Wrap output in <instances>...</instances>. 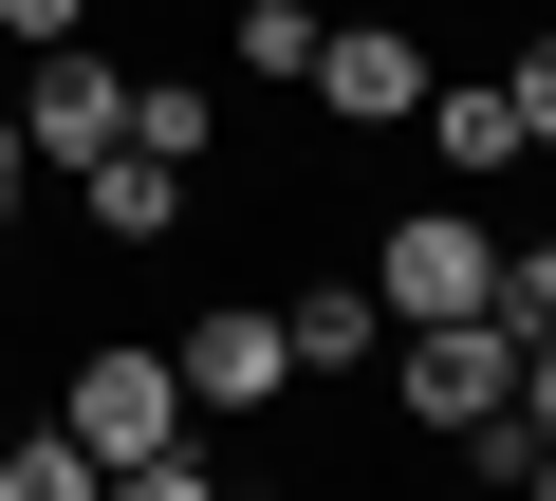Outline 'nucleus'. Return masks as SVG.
Instances as JSON below:
<instances>
[{
    "mask_svg": "<svg viewBox=\"0 0 556 501\" xmlns=\"http://www.w3.org/2000/svg\"><path fill=\"white\" fill-rule=\"evenodd\" d=\"M353 279L390 298V335H427V316H501V223H482V204H390V241H371Z\"/></svg>",
    "mask_w": 556,
    "mask_h": 501,
    "instance_id": "1",
    "label": "nucleus"
},
{
    "mask_svg": "<svg viewBox=\"0 0 556 501\" xmlns=\"http://www.w3.org/2000/svg\"><path fill=\"white\" fill-rule=\"evenodd\" d=\"M56 427H75L93 464H149V446H186L204 409H186V372H167V335H93V353L56 372Z\"/></svg>",
    "mask_w": 556,
    "mask_h": 501,
    "instance_id": "2",
    "label": "nucleus"
},
{
    "mask_svg": "<svg viewBox=\"0 0 556 501\" xmlns=\"http://www.w3.org/2000/svg\"><path fill=\"white\" fill-rule=\"evenodd\" d=\"M501 390H519V316H427V335H390V409H408L427 446H464Z\"/></svg>",
    "mask_w": 556,
    "mask_h": 501,
    "instance_id": "3",
    "label": "nucleus"
},
{
    "mask_svg": "<svg viewBox=\"0 0 556 501\" xmlns=\"http://www.w3.org/2000/svg\"><path fill=\"white\" fill-rule=\"evenodd\" d=\"M0 112H20V149H38L56 186H75L93 149H130V75H112V57H75V38H38L20 75H0Z\"/></svg>",
    "mask_w": 556,
    "mask_h": 501,
    "instance_id": "4",
    "label": "nucleus"
},
{
    "mask_svg": "<svg viewBox=\"0 0 556 501\" xmlns=\"http://www.w3.org/2000/svg\"><path fill=\"white\" fill-rule=\"evenodd\" d=\"M167 372H186V409H298V353H278V298H186Z\"/></svg>",
    "mask_w": 556,
    "mask_h": 501,
    "instance_id": "5",
    "label": "nucleus"
},
{
    "mask_svg": "<svg viewBox=\"0 0 556 501\" xmlns=\"http://www.w3.org/2000/svg\"><path fill=\"white\" fill-rule=\"evenodd\" d=\"M427 75H445V57H427L408 20H316V75H298V93H316L334 130H408V112H427Z\"/></svg>",
    "mask_w": 556,
    "mask_h": 501,
    "instance_id": "6",
    "label": "nucleus"
},
{
    "mask_svg": "<svg viewBox=\"0 0 556 501\" xmlns=\"http://www.w3.org/2000/svg\"><path fill=\"white\" fill-rule=\"evenodd\" d=\"M278 353H298V390H334V372H371V353H390V298H371L353 261H316L298 298H278Z\"/></svg>",
    "mask_w": 556,
    "mask_h": 501,
    "instance_id": "7",
    "label": "nucleus"
},
{
    "mask_svg": "<svg viewBox=\"0 0 556 501\" xmlns=\"http://www.w3.org/2000/svg\"><path fill=\"white\" fill-rule=\"evenodd\" d=\"M75 223L112 241V261H149V241L186 223V167H149V149H93V167H75Z\"/></svg>",
    "mask_w": 556,
    "mask_h": 501,
    "instance_id": "8",
    "label": "nucleus"
},
{
    "mask_svg": "<svg viewBox=\"0 0 556 501\" xmlns=\"http://www.w3.org/2000/svg\"><path fill=\"white\" fill-rule=\"evenodd\" d=\"M408 130H427L464 186H501V167H519V112H501V75H427V112H408Z\"/></svg>",
    "mask_w": 556,
    "mask_h": 501,
    "instance_id": "9",
    "label": "nucleus"
},
{
    "mask_svg": "<svg viewBox=\"0 0 556 501\" xmlns=\"http://www.w3.org/2000/svg\"><path fill=\"white\" fill-rule=\"evenodd\" d=\"M130 149L204 186V167H223V93H204V75H130Z\"/></svg>",
    "mask_w": 556,
    "mask_h": 501,
    "instance_id": "10",
    "label": "nucleus"
},
{
    "mask_svg": "<svg viewBox=\"0 0 556 501\" xmlns=\"http://www.w3.org/2000/svg\"><path fill=\"white\" fill-rule=\"evenodd\" d=\"M0 501H112V464L75 427H0Z\"/></svg>",
    "mask_w": 556,
    "mask_h": 501,
    "instance_id": "11",
    "label": "nucleus"
},
{
    "mask_svg": "<svg viewBox=\"0 0 556 501\" xmlns=\"http://www.w3.org/2000/svg\"><path fill=\"white\" fill-rule=\"evenodd\" d=\"M241 75L298 93V75H316V0H241Z\"/></svg>",
    "mask_w": 556,
    "mask_h": 501,
    "instance_id": "12",
    "label": "nucleus"
},
{
    "mask_svg": "<svg viewBox=\"0 0 556 501\" xmlns=\"http://www.w3.org/2000/svg\"><path fill=\"white\" fill-rule=\"evenodd\" d=\"M501 316H519V335L556 353V223H538V241H501Z\"/></svg>",
    "mask_w": 556,
    "mask_h": 501,
    "instance_id": "13",
    "label": "nucleus"
},
{
    "mask_svg": "<svg viewBox=\"0 0 556 501\" xmlns=\"http://www.w3.org/2000/svg\"><path fill=\"white\" fill-rule=\"evenodd\" d=\"M501 112H519V149H556V38H519V57H501Z\"/></svg>",
    "mask_w": 556,
    "mask_h": 501,
    "instance_id": "14",
    "label": "nucleus"
},
{
    "mask_svg": "<svg viewBox=\"0 0 556 501\" xmlns=\"http://www.w3.org/2000/svg\"><path fill=\"white\" fill-rule=\"evenodd\" d=\"M112 501H223V464L204 446H149V464H112Z\"/></svg>",
    "mask_w": 556,
    "mask_h": 501,
    "instance_id": "15",
    "label": "nucleus"
},
{
    "mask_svg": "<svg viewBox=\"0 0 556 501\" xmlns=\"http://www.w3.org/2000/svg\"><path fill=\"white\" fill-rule=\"evenodd\" d=\"M38 38H93V0H0V57H38Z\"/></svg>",
    "mask_w": 556,
    "mask_h": 501,
    "instance_id": "16",
    "label": "nucleus"
},
{
    "mask_svg": "<svg viewBox=\"0 0 556 501\" xmlns=\"http://www.w3.org/2000/svg\"><path fill=\"white\" fill-rule=\"evenodd\" d=\"M501 409H519V427L556 446V353H538V335H519V390H501Z\"/></svg>",
    "mask_w": 556,
    "mask_h": 501,
    "instance_id": "17",
    "label": "nucleus"
},
{
    "mask_svg": "<svg viewBox=\"0 0 556 501\" xmlns=\"http://www.w3.org/2000/svg\"><path fill=\"white\" fill-rule=\"evenodd\" d=\"M20 204H38V149H20V112H0V241H20Z\"/></svg>",
    "mask_w": 556,
    "mask_h": 501,
    "instance_id": "18",
    "label": "nucleus"
},
{
    "mask_svg": "<svg viewBox=\"0 0 556 501\" xmlns=\"http://www.w3.org/2000/svg\"><path fill=\"white\" fill-rule=\"evenodd\" d=\"M223 501H334V483H223Z\"/></svg>",
    "mask_w": 556,
    "mask_h": 501,
    "instance_id": "19",
    "label": "nucleus"
},
{
    "mask_svg": "<svg viewBox=\"0 0 556 501\" xmlns=\"http://www.w3.org/2000/svg\"><path fill=\"white\" fill-rule=\"evenodd\" d=\"M519 501H556V446H538V464H519Z\"/></svg>",
    "mask_w": 556,
    "mask_h": 501,
    "instance_id": "20",
    "label": "nucleus"
},
{
    "mask_svg": "<svg viewBox=\"0 0 556 501\" xmlns=\"http://www.w3.org/2000/svg\"><path fill=\"white\" fill-rule=\"evenodd\" d=\"M0 427H20V409H0Z\"/></svg>",
    "mask_w": 556,
    "mask_h": 501,
    "instance_id": "21",
    "label": "nucleus"
}]
</instances>
